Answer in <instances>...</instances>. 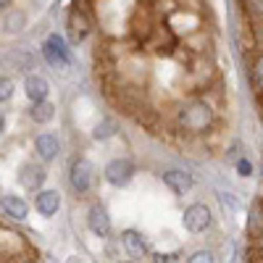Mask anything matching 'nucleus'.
<instances>
[{"mask_svg":"<svg viewBox=\"0 0 263 263\" xmlns=\"http://www.w3.org/2000/svg\"><path fill=\"white\" fill-rule=\"evenodd\" d=\"M34 208H37V213H42V216L58 213V208H61V195H58V190H42V192H37V195H34Z\"/></svg>","mask_w":263,"mask_h":263,"instance_id":"nucleus-14","label":"nucleus"},{"mask_svg":"<svg viewBox=\"0 0 263 263\" xmlns=\"http://www.w3.org/2000/svg\"><path fill=\"white\" fill-rule=\"evenodd\" d=\"M42 55L48 58L50 66H55V69H61V66H66L71 58H69V48H66V42L61 34H50L45 40V45H42Z\"/></svg>","mask_w":263,"mask_h":263,"instance_id":"nucleus-6","label":"nucleus"},{"mask_svg":"<svg viewBox=\"0 0 263 263\" xmlns=\"http://www.w3.org/2000/svg\"><path fill=\"white\" fill-rule=\"evenodd\" d=\"M245 263H263V237L250 239V245L245 250Z\"/></svg>","mask_w":263,"mask_h":263,"instance_id":"nucleus-19","label":"nucleus"},{"mask_svg":"<svg viewBox=\"0 0 263 263\" xmlns=\"http://www.w3.org/2000/svg\"><path fill=\"white\" fill-rule=\"evenodd\" d=\"M24 27H27V13L21 11V8H13V11L6 13V18H3V29H6L8 34L24 32Z\"/></svg>","mask_w":263,"mask_h":263,"instance_id":"nucleus-17","label":"nucleus"},{"mask_svg":"<svg viewBox=\"0 0 263 263\" xmlns=\"http://www.w3.org/2000/svg\"><path fill=\"white\" fill-rule=\"evenodd\" d=\"M245 234H248V239H258V237H263V197H258V200L250 205V211H248Z\"/></svg>","mask_w":263,"mask_h":263,"instance_id":"nucleus-13","label":"nucleus"},{"mask_svg":"<svg viewBox=\"0 0 263 263\" xmlns=\"http://www.w3.org/2000/svg\"><path fill=\"white\" fill-rule=\"evenodd\" d=\"M163 184L174 192V195H184L192 190V174H187L184 168H168L163 171Z\"/></svg>","mask_w":263,"mask_h":263,"instance_id":"nucleus-8","label":"nucleus"},{"mask_svg":"<svg viewBox=\"0 0 263 263\" xmlns=\"http://www.w3.org/2000/svg\"><path fill=\"white\" fill-rule=\"evenodd\" d=\"M87 227L98 237H108L111 234V216H108V211L103 205H92L87 211Z\"/></svg>","mask_w":263,"mask_h":263,"instance_id":"nucleus-9","label":"nucleus"},{"mask_svg":"<svg viewBox=\"0 0 263 263\" xmlns=\"http://www.w3.org/2000/svg\"><path fill=\"white\" fill-rule=\"evenodd\" d=\"M121 242H124V250H126V255H129V258H135V260L147 258V242L142 239V234H140V232L126 229V232L121 234Z\"/></svg>","mask_w":263,"mask_h":263,"instance_id":"nucleus-11","label":"nucleus"},{"mask_svg":"<svg viewBox=\"0 0 263 263\" xmlns=\"http://www.w3.org/2000/svg\"><path fill=\"white\" fill-rule=\"evenodd\" d=\"M211 221H213V216H211V208L205 203H192L182 213V224L190 234H203L211 227Z\"/></svg>","mask_w":263,"mask_h":263,"instance_id":"nucleus-3","label":"nucleus"},{"mask_svg":"<svg viewBox=\"0 0 263 263\" xmlns=\"http://www.w3.org/2000/svg\"><path fill=\"white\" fill-rule=\"evenodd\" d=\"M92 179H95L92 163L87 161V158H77L74 166H71V187H74L79 195H84V192L92 190Z\"/></svg>","mask_w":263,"mask_h":263,"instance_id":"nucleus-5","label":"nucleus"},{"mask_svg":"<svg viewBox=\"0 0 263 263\" xmlns=\"http://www.w3.org/2000/svg\"><path fill=\"white\" fill-rule=\"evenodd\" d=\"M24 92H27V98L32 100V105H34V103H45V100H48V92H50V84H48L45 77L29 74V77L24 79Z\"/></svg>","mask_w":263,"mask_h":263,"instance_id":"nucleus-10","label":"nucleus"},{"mask_svg":"<svg viewBox=\"0 0 263 263\" xmlns=\"http://www.w3.org/2000/svg\"><path fill=\"white\" fill-rule=\"evenodd\" d=\"M34 150H37V156L42 161H53L58 153H61V145H58V137L50 135V132H45V135H40L34 140Z\"/></svg>","mask_w":263,"mask_h":263,"instance_id":"nucleus-15","label":"nucleus"},{"mask_svg":"<svg viewBox=\"0 0 263 263\" xmlns=\"http://www.w3.org/2000/svg\"><path fill=\"white\" fill-rule=\"evenodd\" d=\"M0 208H3V213L8 218H16V221H24L29 216V205L24 203V197H18V195H3L0 197Z\"/></svg>","mask_w":263,"mask_h":263,"instance_id":"nucleus-12","label":"nucleus"},{"mask_svg":"<svg viewBox=\"0 0 263 263\" xmlns=\"http://www.w3.org/2000/svg\"><path fill=\"white\" fill-rule=\"evenodd\" d=\"M8 6H11V3H8V0H0V13H3V11L8 13Z\"/></svg>","mask_w":263,"mask_h":263,"instance_id":"nucleus-26","label":"nucleus"},{"mask_svg":"<svg viewBox=\"0 0 263 263\" xmlns=\"http://www.w3.org/2000/svg\"><path fill=\"white\" fill-rule=\"evenodd\" d=\"M126 29L98 42V82L142 74V82L111 98L150 132L174 137L179 114L205 92L221 95L216 29L203 3H126ZM213 103V100H211Z\"/></svg>","mask_w":263,"mask_h":263,"instance_id":"nucleus-1","label":"nucleus"},{"mask_svg":"<svg viewBox=\"0 0 263 263\" xmlns=\"http://www.w3.org/2000/svg\"><path fill=\"white\" fill-rule=\"evenodd\" d=\"M114 132H116V124L105 119L95 126V140H108V137H114Z\"/></svg>","mask_w":263,"mask_h":263,"instance_id":"nucleus-20","label":"nucleus"},{"mask_svg":"<svg viewBox=\"0 0 263 263\" xmlns=\"http://www.w3.org/2000/svg\"><path fill=\"white\" fill-rule=\"evenodd\" d=\"M135 177V166H132L129 158H114L105 166V182L114 187H126Z\"/></svg>","mask_w":263,"mask_h":263,"instance_id":"nucleus-4","label":"nucleus"},{"mask_svg":"<svg viewBox=\"0 0 263 263\" xmlns=\"http://www.w3.org/2000/svg\"><path fill=\"white\" fill-rule=\"evenodd\" d=\"M187 263H216V258H213L211 250H195V253L187 258Z\"/></svg>","mask_w":263,"mask_h":263,"instance_id":"nucleus-22","label":"nucleus"},{"mask_svg":"<svg viewBox=\"0 0 263 263\" xmlns=\"http://www.w3.org/2000/svg\"><path fill=\"white\" fill-rule=\"evenodd\" d=\"M250 87L258 98H263V48L250 58Z\"/></svg>","mask_w":263,"mask_h":263,"instance_id":"nucleus-16","label":"nucleus"},{"mask_svg":"<svg viewBox=\"0 0 263 263\" xmlns=\"http://www.w3.org/2000/svg\"><path fill=\"white\" fill-rule=\"evenodd\" d=\"M45 179H48L45 168L37 166V163H24L18 168V184L24 190H29V192H37L42 184H45Z\"/></svg>","mask_w":263,"mask_h":263,"instance_id":"nucleus-7","label":"nucleus"},{"mask_svg":"<svg viewBox=\"0 0 263 263\" xmlns=\"http://www.w3.org/2000/svg\"><path fill=\"white\" fill-rule=\"evenodd\" d=\"M237 171H239V177H250V174H253L250 161H248V158H239V161H237Z\"/></svg>","mask_w":263,"mask_h":263,"instance_id":"nucleus-24","label":"nucleus"},{"mask_svg":"<svg viewBox=\"0 0 263 263\" xmlns=\"http://www.w3.org/2000/svg\"><path fill=\"white\" fill-rule=\"evenodd\" d=\"M29 116H32V121H37V124H48V121H53V116H55V105H53L50 100L34 103V105L29 108Z\"/></svg>","mask_w":263,"mask_h":263,"instance_id":"nucleus-18","label":"nucleus"},{"mask_svg":"<svg viewBox=\"0 0 263 263\" xmlns=\"http://www.w3.org/2000/svg\"><path fill=\"white\" fill-rule=\"evenodd\" d=\"M3 132H6V114L0 111V135H3Z\"/></svg>","mask_w":263,"mask_h":263,"instance_id":"nucleus-25","label":"nucleus"},{"mask_svg":"<svg viewBox=\"0 0 263 263\" xmlns=\"http://www.w3.org/2000/svg\"><path fill=\"white\" fill-rule=\"evenodd\" d=\"M90 29H92L90 13H87L82 6H71L69 8V16H66V32H69V40L74 42V45H79V42L87 40Z\"/></svg>","mask_w":263,"mask_h":263,"instance_id":"nucleus-2","label":"nucleus"},{"mask_svg":"<svg viewBox=\"0 0 263 263\" xmlns=\"http://www.w3.org/2000/svg\"><path fill=\"white\" fill-rule=\"evenodd\" d=\"M13 98V82L8 77H0V103H8Z\"/></svg>","mask_w":263,"mask_h":263,"instance_id":"nucleus-21","label":"nucleus"},{"mask_svg":"<svg viewBox=\"0 0 263 263\" xmlns=\"http://www.w3.org/2000/svg\"><path fill=\"white\" fill-rule=\"evenodd\" d=\"M260 168H263V166H260Z\"/></svg>","mask_w":263,"mask_h":263,"instance_id":"nucleus-28","label":"nucleus"},{"mask_svg":"<svg viewBox=\"0 0 263 263\" xmlns=\"http://www.w3.org/2000/svg\"><path fill=\"white\" fill-rule=\"evenodd\" d=\"M27 263H37V260H27Z\"/></svg>","mask_w":263,"mask_h":263,"instance_id":"nucleus-27","label":"nucleus"},{"mask_svg":"<svg viewBox=\"0 0 263 263\" xmlns=\"http://www.w3.org/2000/svg\"><path fill=\"white\" fill-rule=\"evenodd\" d=\"M239 6H242V11L245 13H250L253 18H258V21H263V3H239ZM258 100H263V98H258Z\"/></svg>","mask_w":263,"mask_h":263,"instance_id":"nucleus-23","label":"nucleus"}]
</instances>
